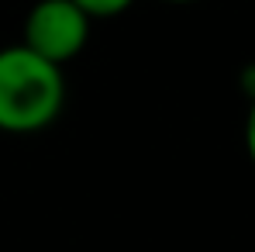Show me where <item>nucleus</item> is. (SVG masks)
<instances>
[{"label": "nucleus", "instance_id": "obj_2", "mask_svg": "<svg viewBox=\"0 0 255 252\" xmlns=\"http://www.w3.org/2000/svg\"><path fill=\"white\" fill-rule=\"evenodd\" d=\"M90 42V17L73 0H38L24 17L21 45L52 66H66Z\"/></svg>", "mask_w": 255, "mask_h": 252}, {"label": "nucleus", "instance_id": "obj_3", "mask_svg": "<svg viewBox=\"0 0 255 252\" xmlns=\"http://www.w3.org/2000/svg\"><path fill=\"white\" fill-rule=\"evenodd\" d=\"M73 3L83 10L90 21H97V17H118V14H125L134 0H73Z\"/></svg>", "mask_w": 255, "mask_h": 252}, {"label": "nucleus", "instance_id": "obj_6", "mask_svg": "<svg viewBox=\"0 0 255 252\" xmlns=\"http://www.w3.org/2000/svg\"><path fill=\"white\" fill-rule=\"evenodd\" d=\"M162 3H197V0H162Z\"/></svg>", "mask_w": 255, "mask_h": 252}, {"label": "nucleus", "instance_id": "obj_5", "mask_svg": "<svg viewBox=\"0 0 255 252\" xmlns=\"http://www.w3.org/2000/svg\"><path fill=\"white\" fill-rule=\"evenodd\" d=\"M242 86H245V93H249V104L255 100V66H249L245 73H242Z\"/></svg>", "mask_w": 255, "mask_h": 252}, {"label": "nucleus", "instance_id": "obj_4", "mask_svg": "<svg viewBox=\"0 0 255 252\" xmlns=\"http://www.w3.org/2000/svg\"><path fill=\"white\" fill-rule=\"evenodd\" d=\"M245 149H249V159L255 166V100L249 104V118H245Z\"/></svg>", "mask_w": 255, "mask_h": 252}, {"label": "nucleus", "instance_id": "obj_1", "mask_svg": "<svg viewBox=\"0 0 255 252\" xmlns=\"http://www.w3.org/2000/svg\"><path fill=\"white\" fill-rule=\"evenodd\" d=\"M66 104L62 69L24 45L0 48V131L31 135L48 128Z\"/></svg>", "mask_w": 255, "mask_h": 252}]
</instances>
